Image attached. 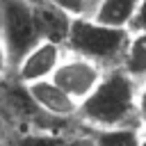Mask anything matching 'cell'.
Masks as SVG:
<instances>
[{
  "label": "cell",
  "mask_w": 146,
  "mask_h": 146,
  "mask_svg": "<svg viewBox=\"0 0 146 146\" xmlns=\"http://www.w3.org/2000/svg\"><path fill=\"white\" fill-rule=\"evenodd\" d=\"M25 94H27L30 103L36 110L46 112L48 116L68 119V116H75L80 112V103L73 100L52 80H41V82H34V84H25Z\"/></svg>",
  "instance_id": "obj_6"
},
{
  "label": "cell",
  "mask_w": 146,
  "mask_h": 146,
  "mask_svg": "<svg viewBox=\"0 0 146 146\" xmlns=\"http://www.w3.org/2000/svg\"><path fill=\"white\" fill-rule=\"evenodd\" d=\"M141 0H98L94 7L91 18L112 27H125L130 30V23L139 9Z\"/></svg>",
  "instance_id": "obj_7"
},
{
  "label": "cell",
  "mask_w": 146,
  "mask_h": 146,
  "mask_svg": "<svg viewBox=\"0 0 146 146\" xmlns=\"http://www.w3.org/2000/svg\"><path fill=\"white\" fill-rule=\"evenodd\" d=\"M141 30H146V0L139 2V9L130 23V32H141Z\"/></svg>",
  "instance_id": "obj_13"
},
{
  "label": "cell",
  "mask_w": 146,
  "mask_h": 146,
  "mask_svg": "<svg viewBox=\"0 0 146 146\" xmlns=\"http://www.w3.org/2000/svg\"><path fill=\"white\" fill-rule=\"evenodd\" d=\"M121 68L128 75H132L137 82L146 80V30L130 32V41H128V48L123 52Z\"/></svg>",
  "instance_id": "obj_9"
},
{
  "label": "cell",
  "mask_w": 146,
  "mask_h": 146,
  "mask_svg": "<svg viewBox=\"0 0 146 146\" xmlns=\"http://www.w3.org/2000/svg\"><path fill=\"white\" fill-rule=\"evenodd\" d=\"M9 68H11V59H9V52H7L5 41H2V36H0V80L7 75Z\"/></svg>",
  "instance_id": "obj_14"
},
{
  "label": "cell",
  "mask_w": 146,
  "mask_h": 146,
  "mask_svg": "<svg viewBox=\"0 0 146 146\" xmlns=\"http://www.w3.org/2000/svg\"><path fill=\"white\" fill-rule=\"evenodd\" d=\"M5 18H2V41L11 59V68L43 39L39 27L36 9L27 0H2Z\"/></svg>",
  "instance_id": "obj_3"
},
{
  "label": "cell",
  "mask_w": 146,
  "mask_h": 146,
  "mask_svg": "<svg viewBox=\"0 0 146 146\" xmlns=\"http://www.w3.org/2000/svg\"><path fill=\"white\" fill-rule=\"evenodd\" d=\"M2 18H5V7H2V0H0V34H2Z\"/></svg>",
  "instance_id": "obj_15"
},
{
  "label": "cell",
  "mask_w": 146,
  "mask_h": 146,
  "mask_svg": "<svg viewBox=\"0 0 146 146\" xmlns=\"http://www.w3.org/2000/svg\"><path fill=\"white\" fill-rule=\"evenodd\" d=\"M64 41L71 55H80L107 68L116 62H123V52L130 41V30L112 27L94 21L91 16H82L68 21Z\"/></svg>",
  "instance_id": "obj_2"
},
{
  "label": "cell",
  "mask_w": 146,
  "mask_h": 146,
  "mask_svg": "<svg viewBox=\"0 0 146 146\" xmlns=\"http://www.w3.org/2000/svg\"><path fill=\"white\" fill-rule=\"evenodd\" d=\"M105 71L107 68H103L91 59H84L80 55H66L50 80L82 105V100H87L94 94V89L100 84Z\"/></svg>",
  "instance_id": "obj_4"
},
{
  "label": "cell",
  "mask_w": 146,
  "mask_h": 146,
  "mask_svg": "<svg viewBox=\"0 0 146 146\" xmlns=\"http://www.w3.org/2000/svg\"><path fill=\"white\" fill-rule=\"evenodd\" d=\"M46 5L62 11L66 18H82L94 14L96 0H46Z\"/></svg>",
  "instance_id": "obj_11"
},
{
  "label": "cell",
  "mask_w": 146,
  "mask_h": 146,
  "mask_svg": "<svg viewBox=\"0 0 146 146\" xmlns=\"http://www.w3.org/2000/svg\"><path fill=\"white\" fill-rule=\"evenodd\" d=\"M141 146H146V137H144V141H141Z\"/></svg>",
  "instance_id": "obj_16"
},
{
  "label": "cell",
  "mask_w": 146,
  "mask_h": 146,
  "mask_svg": "<svg viewBox=\"0 0 146 146\" xmlns=\"http://www.w3.org/2000/svg\"><path fill=\"white\" fill-rule=\"evenodd\" d=\"M139 82L121 66L107 68L94 94L82 100L80 116L89 128H119L137 119Z\"/></svg>",
  "instance_id": "obj_1"
},
{
  "label": "cell",
  "mask_w": 146,
  "mask_h": 146,
  "mask_svg": "<svg viewBox=\"0 0 146 146\" xmlns=\"http://www.w3.org/2000/svg\"><path fill=\"white\" fill-rule=\"evenodd\" d=\"M146 137L144 125H119V128H91L89 139L94 146H141Z\"/></svg>",
  "instance_id": "obj_8"
},
{
  "label": "cell",
  "mask_w": 146,
  "mask_h": 146,
  "mask_svg": "<svg viewBox=\"0 0 146 146\" xmlns=\"http://www.w3.org/2000/svg\"><path fill=\"white\" fill-rule=\"evenodd\" d=\"M9 146H94L89 135L87 137H64V135H55V132H23L16 139H11Z\"/></svg>",
  "instance_id": "obj_10"
},
{
  "label": "cell",
  "mask_w": 146,
  "mask_h": 146,
  "mask_svg": "<svg viewBox=\"0 0 146 146\" xmlns=\"http://www.w3.org/2000/svg\"><path fill=\"white\" fill-rule=\"evenodd\" d=\"M96 2H98V0H96Z\"/></svg>",
  "instance_id": "obj_17"
},
{
  "label": "cell",
  "mask_w": 146,
  "mask_h": 146,
  "mask_svg": "<svg viewBox=\"0 0 146 146\" xmlns=\"http://www.w3.org/2000/svg\"><path fill=\"white\" fill-rule=\"evenodd\" d=\"M137 121L146 128V80L139 82V96H137Z\"/></svg>",
  "instance_id": "obj_12"
},
{
  "label": "cell",
  "mask_w": 146,
  "mask_h": 146,
  "mask_svg": "<svg viewBox=\"0 0 146 146\" xmlns=\"http://www.w3.org/2000/svg\"><path fill=\"white\" fill-rule=\"evenodd\" d=\"M64 50L62 43L55 39H41L18 64H16V75L21 80V84H34L41 80H50L57 71V66L64 59Z\"/></svg>",
  "instance_id": "obj_5"
}]
</instances>
